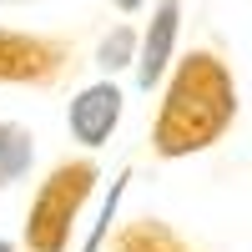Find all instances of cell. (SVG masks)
<instances>
[{
	"label": "cell",
	"instance_id": "obj_6",
	"mask_svg": "<svg viewBox=\"0 0 252 252\" xmlns=\"http://www.w3.org/2000/svg\"><path fill=\"white\" fill-rule=\"evenodd\" d=\"M116 252H192L166 222L157 217H141V222H126L116 232Z\"/></svg>",
	"mask_w": 252,
	"mask_h": 252
},
{
	"label": "cell",
	"instance_id": "obj_9",
	"mask_svg": "<svg viewBox=\"0 0 252 252\" xmlns=\"http://www.w3.org/2000/svg\"><path fill=\"white\" fill-rule=\"evenodd\" d=\"M111 5H116V10H126V15H131V10H141V5H146V0H111Z\"/></svg>",
	"mask_w": 252,
	"mask_h": 252
},
{
	"label": "cell",
	"instance_id": "obj_1",
	"mask_svg": "<svg viewBox=\"0 0 252 252\" xmlns=\"http://www.w3.org/2000/svg\"><path fill=\"white\" fill-rule=\"evenodd\" d=\"M237 116V86L232 71L222 66L212 51H192L177 66L172 86H166L161 116H157V152L161 157H192L212 146Z\"/></svg>",
	"mask_w": 252,
	"mask_h": 252
},
{
	"label": "cell",
	"instance_id": "obj_8",
	"mask_svg": "<svg viewBox=\"0 0 252 252\" xmlns=\"http://www.w3.org/2000/svg\"><path fill=\"white\" fill-rule=\"evenodd\" d=\"M131 46H136V35H131V31H111L106 40H101V56H96V61H101L106 71H121L126 61H131Z\"/></svg>",
	"mask_w": 252,
	"mask_h": 252
},
{
	"label": "cell",
	"instance_id": "obj_3",
	"mask_svg": "<svg viewBox=\"0 0 252 252\" xmlns=\"http://www.w3.org/2000/svg\"><path fill=\"white\" fill-rule=\"evenodd\" d=\"M71 46L56 35L0 31V86H51L66 71Z\"/></svg>",
	"mask_w": 252,
	"mask_h": 252
},
{
	"label": "cell",
	"instance_id": "obj_7",
	"mask_svg": "<svg viewBox=\"0 0 252 252\" xmlns=\"http://www.w3.org/2000/svg\"><path fill=\"white\" fill-rule=\"evenodd\" d=\"M35 161V136L15 121H0V187H10L31 172Z\"/></svg>",
	"mask_w": 252,
	"mask_h": 252
},
{
	"label": "cell",
	"instance_id": "obj_11",
	"mask_svg": "<svg viewBox=\"0 0 252 252\" xmlns=\"http://www.w3.org/2000/svg\"><path fill=\"white\" fill-rule=\"evenodd\" d=\"M0 5H20V0H0Z\"/></svg>",
	"mask_w": 252,
	"mask_h": 252
},
{
	"label": "cell",
	"instance_id": "obj_5",
	"mask_svg": "<svg viewBox=\"0 0 252 252\" xmlns=\"http://www.w3.org/2000/svg\"><path fill=\"white\" fill-rule=\"evenodd\" d=\"M177 26H182V0H161L157 15H152V26H146V35H141V51H136V81H141L146 91L161 81L166 61H172Z\"/></svg>",
	"mask_w": 252,
	"mask_h": 252
},
{
	"label": "cell",
	"instance_id": "obj_10",
	"mask_svg": "<svg viewBox=\"0 0 252 252\" xmlns=\"http://www.w3.org/2000/svg\"><path fill=\"white\" fill-rule=\"evenodd\" d=\"M0 252H15V247H10V242H0Z\"/></svg>",
	"mask_w": 252,
	"mask_h": 252
},
{
	"label": "cell",
	"instance_id": "obj_2",
	"mask_svg": "<svg viewBox=\"0 0 252 252\" xmlns=\"http://www.w3.org/2000/svg\"><path fill=\"white\" fill-rule=\"evenodd\" d=\"M96 187V166L91 161H61L56 172L40 182V192L31 202V217H26V247L31 252H66L71 242V227L81 217Z\"/></svg>",
	"mask_w": 252,
	"mask_h": 252
},
{
	"label": "cell",
	"instance_id": "obj_4",
	"mask_svg": "<svg viewBox=\"0 0 252 252\" xmlns=\"http://www.w3.org/2000/svg\"><path fill=\"white\" fill-rule=\"evenodd\" d=\"M116 121H121V91L111 86V81L86 86V91L71 101V111H66V126H71V136L81 146H101V141L116 131Z\"/></svg>",
	"mask_w": 252,
	"mask_h": 252
}]
</instances>
